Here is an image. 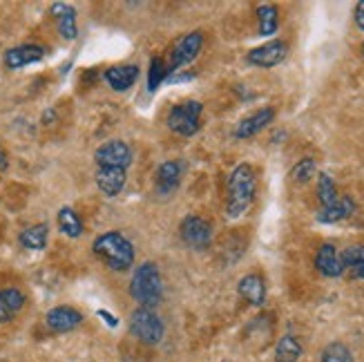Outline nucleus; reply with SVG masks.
Wrapping results in <instances>:
<instances>
[{"instance_id":"16","label":"nucleus","mask_w":364,"mask_h":362,"mask_svg":"<svg viewBox=\"0 0 364 362\" xmlns=\"http://www.w3.org/2000/svg\"><path fill=\"white\" fill-rule=\"evenodd\" d=\"M181 177H183L181 161H164L159 168H156V191L164 195L177 191V186L181 183Z\"/></svg>"},{"instance_id":"25","label":"nucleus","mask_w":364,"mask_h":362,"mask_svg":"<svg viewBox=\"0 0 364 362\" xmlns=\"http://www.w3.org/2000/svg\"><path fill=\"white\" fill-rule=\"evenodd\" d=\"M257 21H259V34L273 36L279 27V16L275 5H259L257 7Z\"/></svg>"},{"instance_id":"1","label":"nucleus","mask_w":364,"mask_h":362,"mask_svg":"<svg viewBox=\"0 0 364 362\" xmlns=\"http://www.w3.org/2000/svg\"><path fill=\"white\" fill-rule=\"evenodd\" d=\"M257 193V177L250 164H240L228 179V201H226V217L240 219L252 206V199Z\"/></svg>"},{"instance_id":"10","label":"nucleus","mask_w":364,"mask_h":362,"mask_svg":"<svg viewBox=\"0 0 364 362\" xmlns=\"http://www.w3.org/2000/svg\"><path fill=\"white\" fill-rule=\"evenodd\" d=\"M83 322V313L76 311L74 307H54L47 313L45 324L52 329L54 334H68Z\"/></svg>"},{"instance_id":"13","label":"nucleus","mask_w":364,"mask_h":362,"mask_svg":"<svg viewBox=\"0 0 364 362\" xmlns=\"http://www.w3.org/2000/svg\"><path fill=\"white\" fill-rule=\"evenodd\" d=\"M273 119H275V107H262V110H257L255 115H250V117H246L244 121L237 123L235 137H237V139H250V137H255V134L262 132Z\"/></svg>"},{"instance_id":"26","label":"nucleus","mask_w":364,"mask_h":362,"mask_svg":"<svg viewBox=\"0 0 364 362\" xmlns=\"http://www.w3.org/2000/svg\"><path fill=\"white\" fill-rule=\"evenodd\" d=\"M318 199L322 203V208H328L333 206V203L340 199L338 197V188H336V181L331 179L326 172H322L320 179H318Z\"/></svg>"},{"instance_id":"22","label":"nucleus","mask_w":364,"mask_h":362,"mask_svg":"<svg viewBox=\"0 0 364 362\" xmlns=\"http://www.w3.org/2000/svg\"><path fill=\"white\" fill-rule=\"evenodd\" d=\"M47 238H50V226L47 224H34V226H29L25 228L21 235H18V240L25 248L29 250H41L47 246Z\"/></svg>"},{"instance_id":"2","label":"nucleus","mask_w":364,"mask_h":362,"mask_svg":"<svg viewBox=\"0 0 364 362\" xmlns=\"http://www.w3.org/2000/svg\"><path fill=\"white\" fill-rule=\"evenodd\" d=\"M92 250H94V255L101 257L107 264V269H112L117 273L128 271L134 264V246L130 244V240H125L117 230L99 235L92 244Z\"/></svg>"},{"instance_id":"30","label":"nucleus","mask_w":364,"mask_h":362,"mask_svg":"<svg viewBox=\"0 0 364 362\" xmlns=\"http://www.w3.org/2000/svg\"><path fill=\"white\" fill-rule=\"evenodd\" d=\"M355 25L364 31V0L355 5Z\"/></svg>"},{"instance_id":"32","label":"nucleus","mask_w":364,"mask_h":362,"mask_svg":"<svg viewBox=\"0 0 364 362\" xmlns=\"http://www.w3.org/2000/svg\"><path fill=\"white\" fill-rule=\"evenodd\" d=\"M362 54H364V45H362Z\"/></svg>"},{"instance_id":"6","label":"nucleus","mask_w":364,"mask_h":362,"mask_svg":"<svg viewBox=\"0 0 364 362\" xmlns=\"http://www.w3.org/2000/svg\"><path fill=\"white\" fill-rule=\"evenodd\" d=\"M132 148L125 144L121 139H112V141H105L97 148L94 152V161H97V168H121V170H128L132 166Z\"/></svg>"},{"instance_id":"4","label":"nucleus","mask_w":364,"mask_h":362,"mask_svg":"<svg viewBox=\"0 0 364 362\" xmlns=\"http://www.w3.org/2000/svg\"><path fill=\"white\" fill-rule=\"evenodd\" d=\"M201 112L203 105L199 101H183L170 110L166 123L172 132H177L181 137H193L201 128Z\"/></svg>"},{"instance_id":"20","label":"nucleus","mask_w":364,"mask_h":362,"mask_svg":"<svg viewBox=\"0 0 364 362\" xmlns=\"http://www.w3.org/2000/svg\"><path fill=\"white\" fill-rule=\"evenodd\" d=\"M25 307V293L18 289H0V324L9 322Z\"/></svg>"},{"instance_id":"5","label":"nucleus","mask_w":364,"mask_h":362,"mask_svg":"<svg viewBox=\"0 0 364 362\" xmlns=\"http://www.w3.org/2000/svg\"><path fill=\"white\" fill-rule=\"evenodd\" d=\"M166 326L152 309L139 307L130 316V334L146 344H159L164 340Z\"/></svg>"},{"instance_id":"15","label":"nucleus","mask_w":364,"mask_h":362,"mask_svg":"<svg viewBox=\"0 0 364 362\" xmlns=\"http://www.w3.org/2000/svg\"><path fill=\"white\" fill-rule=\"evenodd\" d=\"M103 78L114 92H125V90H130L136 83L139 65H112V68L105 70Z\"/></svg>"},{"instance_id":"7","label":"nucleus","mask_w":364,"mask_h":362,"mask_svg":"<svg viewBox=\"0 0 364 362\" xmlns=\"http://www.w3.org/2000/svg\"><path fill=\"white\" fill-rule=\"evenodd\" d=\"M201 47H203V34L201 31H190V34H186L183 38L177 41L175 45V50H172L170 54V63H168V76L170 74H175L177 70L190 65L201 52Z\"/></svg>"},{"instance_id":"8","label":"nucleus","mask_w":364,"mask_h":362,"mask_svg":"<svg viewBox=\"0 0 364 362\" xmlns=\"http://www.w3.org/2000/svg\"><path fill=\"white\" fill-rule=\"evenodd\" d=\"M179 235L190 248L203 250L213 242V226L199 215H188L179 226Z\"/></svg>"},{"instance_id":"18","label":"nucleus","mask_w":364,"mask_h":362,"mask_svg":"<svg viewBox=\"0 0 364 362\" xmlns=\"http://www.w3.org/2000/svg\"><path fill=\"white\" fill-rule=\"evenodd\" d=\"M52 16L56 18L58 25V34L65 41H74L78 36V27H76V9L68 3H54L52 5Z\"/></svg>"},{"instance_id":"23","label":"nucleus","mask_w":364,"mask_h":362,"mask_svg":"<svg viewBox=\"0 0 364 362\" xmlns=\"http://www.w3.org/2000/svg\"><path fill=\"white\" fill-rule=\"evenodd\" d=\"M58 228H60L63 235H68V238H72V240L81 238V235H83L81 217H78V213L74 208H70V206L58 211Z\"/></svg>"},{"instance_id":"29","label":"nucleus","mask_w":364,"mask_h":362,"mask_svg":"<svg viewBox=\"0 0 364 362\" xmlns=\"http://www.w3.org/2000/svg\"><path fill=\"white\" fill-rule=\"evenodd\" d=\"M164 78H168V68L161 58H152L150 63V74H148V90L154 92L164 83Z\"/></svg>"},{"instance_id":"31","label":"nucleus","mask_w":364,"mask_h":362,"mask_svg":"<svg viewBox=\"0 0 364 362\" xmlns=\"http://www.w3.org/2000/svg\"><path fill=\"white\" fill-rule=\"evenodd\" d=\"M97 316H99V318H103L109 326H117V324H119V320H117L114 316H109V313H107L105 309H99V311H97Z\"/></svg>"},{"instance_id":"3","label":"nucleus","mask_w":364,"mask_h":362,"mask_svg":"<svg viewBox=\"0 0 364 362\" xmlns=\"http://www.w3.org/2000/svg\"><path fill=\"white\" fill-rule=\"evenodd\" d=\"M130 293L144 309H156L164 302V280L156 264L144 262L134 271L130 282Z\"/></svg>"},{"instance_id":"9","label":"nucleus","mask_w":364,"mask_h":362,"mask_svg":"<svg viewBox=\"0 0 364 362\" xmlns=\"http://www.w3.org/2000/svg\"><path fill=\"white\" fill-rule=\"evenodd\" d=\"M289 56V45L284 41H271V43H264L255 50H250L246 60L250 65H257V68H275L279 63H284Z\"/></svg>"},{"instance_id":"11","label":"nucleus","mask_w":364,"mask_h":362,"mask_svg":"<svg viewBox=\"0 0 364 362\" xmlns=\"http://www.w3.org/2000/svg\"><path fill=\"white\" fill-rule=\"evenodd\" d=\"M43 56H45V50L41 45L27 43V45H18V47H11V50H7L3 60H5V65L9 70H21V68L31 65V63L43 60Z\"/></svg>"},{"instance_id":"24","label":"nucleus","mask_w":364,"mask_h":362,"mask_svg":"<svg viewBox=\"0 0 364 362\" xmlns=\"http://www.w3.org/2000/svg\"><path fill=\"white\" fill-rule=\"evenodd\" d=\"M302 358V342L295 336H284L275 347V362H297Z\"/></svg>"},{"instance_id":"28","label":"nucleus","mask_w":364,"mask_h":362,"mask_svg":"<svg viewBox=\"0 0 364 362\" xmlns=\"http://www.w3.org/2000/svg\"><path fill=\"white\" fill-rule=\"evenodd\" d=\"M315 170H318V164H315V159H311V156H304V159H299V161L293 166L291 177H293L297 183H306V181H311V177L315 175Z\"/></svg>"},{"instance_id":"12","label":"nucleus","mask_w":364,"mask_h":362,"mask_svg":"<svg viewBox=\"0 0 364 362\" xmlns=\"http://www.w3.org/2000/svg\"><path fill=\"white\" fill-rule=\"evenodd\" d=\"M97 186L105 197H117L121 195L125 181H128V170L121 168H97Z\"/></svg>"},{"instance_id":"21","label":"nucleus","mask_w":364,"mask_h":362,"mask_svg":"<svg viewBox=\"0 0 364 362\" xmlns=\"http://www.w3.org/2000/svg\"><path fill=\"white\" fill-rule=\"evenodd\" d=\"M340 260H342V266H344V273L349 271L351 277L364 280V246L362 244L344 248L340 253Z\"/></svg>"},{"instance_id":"27","label":"nucleus","mask_w":364,"mask_h":362,"mask_svg":"<svg viewBox=\"0 0 364 362\" xmlns=\"http://www.w3.org/2000/svg\"><path fill=\"white\" fill-rule=\"evenodd\" d=\"M320 362H353V353L349 351L346 344L331 342L328 347L322 351V360Z\"/></svg>"},{"instance_id":"17","label":"nucleus","mask_w":364,"mask_h":362,"mask_svg":"<svg viewBox=\"0 0 364 362\" xmlns=\"http://www.w3.org/2000/svg\"><path fill=\"white\" fill-rule=\"evenodd\" d=\"M237 291H240V295L252 307H262L266 302V282L257 273H248L246 277H242Z\"/></svg>"},{"instance_id":"19","label":"nucleus","mask_w":364,"mask_h":362,"mask_svg":"<svg viewBox=\"0 0 364 362\" xmlns=\"http://www.w3.org/2000/svg\"><path fill=\"white\" fill-rule=\"evenodd\" d=\"M355 213V203H353V199L351 197H340L333 206H328V208H322L320 213H318V222L320 224H338V222H342V219H346V217H351Z\"/></svg>"},{"instance_id":"14","label":"nucleus","mask_w":364,"mask_h":362,"mask_svg":"<svg viewBox=\"0 0 364 362\" xmlns=\"http://www.w3.org/2000/svg\"><path fill=\"white\" fill-rule=\"evenodd\" d=\"M315 269L326 277H340L344 275V266L340 260V253L333 244H324L320 246L318 255H315Z\"/></svg>"}]
</instances>
